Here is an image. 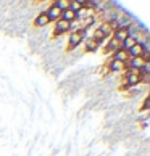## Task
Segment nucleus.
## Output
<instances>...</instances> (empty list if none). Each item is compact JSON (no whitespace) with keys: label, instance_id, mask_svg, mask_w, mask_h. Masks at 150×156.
<instances>
[{"label":"nucleus","instance_id":"nucleus-1","mask_svg":"<svg viewBox=\"0 0 150 156\" xmlns=\"http://www.w3.org/2000/svg\"><path fill=\"white\" fill-rule=\"evenodd\" d=\"M86 34H87V31L82 29V27L78 31H73V34H70V37H68V50H74L76 47H79L82 44Z\"/></svg>","mask_w":150,"mask_h":156},{"label":"nucleus","instance_id":"nucleus-2","mask_svg":"<svg viewBox=\"0 0 150 156\" xmlns=\"http://www.w3.org/2000/svg\"><path fill=\"white\" fill-rule=\"evenodd\" d=\"M73 27V24L71 23H68V21H65V20H58V21H55V31H53V36H61V34H65V32H68Z\"/></svg>","mask_w":150,"mask_h":156},{"label":"nucleus","instance_id":"nucleus-3","mask_svg":"<svg viewBox=\"0 0 150 156\" xmlns=\"http://www.w3.org/2000/svg\"><path fill=\"white\" fill-rule=\"evenodd\" d=\"M124 82L128 87H134V85H139L142 82V76L139 73H126Z\"/></svg>","mask_w":150,"mask_h":156},{"label":"nucleus","instance_id":"nucleus-4","mask_svg":"<svg viewBox=\"0 0 150 156\" xmlns=\"http://www.w3.org/2000/svg\"><path fill=\"white\" fill-rule=\"evenodd\" d=\"M61 11L63 10H60L57 5L53 3V5H50V7L47 8V11H45V15H47V18H49V21L52 23V21H58L60 18H61Z\"/></svg>","mask_w":150,"mask_h":156},{"label":"nucleus","instance_id":"nucleus-5","mask_svg":"<svg viewBox=\"0 0 150 156\" xmlns=\"http://www.w3.org/2000/svg\"><path fill=\"white\" fill-rule=\"evenodd\" d=\"M131 36V32H129V27H118V29H115L113 31V39L115 40H118V42H124L126 39H128Z\"/></svg>","mask_w":150,"mask_h":156},{"label":"nucleus","instance_id":"nucleus-6","mask_svg":"<svg viewBox=\"0 0 150 156\" xmlns=\"http://www.w3.org/2000/svg\"><path fill=\"white\" fill-rule=\"evenodd\" d=\"M144 50H147L145 47V44H139V42H136V45L132 47L129 51H128V55H129V58H141V55L144 53Z\"/></svg>","mask_w":150,"mask_h":156},{"label":"nucleus","instance_id":"nucleus-7","mask_svg":"<svg viewBox=\"0 0 150 156\" xmlns=\"http://www.w3.org/2000/svg\"><path fill=\"white\" fill-rule=\"evenodd\" d=\"M124 68H126V65L123 61H118L113 58L108 61V71H112V73H121V71H124Z\"/></svg>","mask_w":150,"mask_h":156},{"label":"nucleus","instance_id":"nucleus-8","mask_svg":"<svg viewBox=\"0 0 150 156\" xmlns=\"http://www.w3.org/2000/svg\"><path fill=\"white\" fill-rule=\"evenodd\" d=\"M121 48V44L118 42V40H115L113 37H110V40H108L107 47L103 48V51H105V55H110V53H115L116 50Z\"/></svg>","mask_w":150,"mask_h":156},{"label":"nucleus","instance_id":"nucleus-9","mask_svg":"<svg viewBox=\"0 0 150 156\" xmlns=\"http://www.w3.org/2000/svg\"><path fill=\"white\" fill-rule=\"evenodd\" d=\"M61 20H65V21H68V23H71V24H73V23L78 20V15L74 13L73 10L66 8V10H63V11H61Z\"/></svg>","mask_w":150,"mask_h":156},{"label":"nucleus","instance_id":"nucleus-10","mask_svg":"<svg viewBox=\"0 0 150 156\" xmlns=\"http://www.w3.org/2000/svg\"><path fill=\"white\" fill-rule=\"evenodd\" d=\"M113 60H118V61H123L124 65L128 63V60H129V55H128V51H124L123 48H119V50H116L113 53Z\"/></svg>","mask_w":150,"mask_h":156},{"label":"nucleus","instance_id":"nucleus-11","mask_svg":"<svg viewBox=\"0 0 150 156\" xmlns=\"http://www.w3.org/2000/svg\"><path fill=\"white\" fill-rule=\"evenodd\" d=\"M49 23H50V21H49L47 15H45V11H44V13H40L37 18L34 20V26H36V27H44V26H47Z\"/></svg>","mask_w":150,"mask_h":156},{"label":"nucleus","instance_id":"nucleus-12","mask_svg":"<svg viewBox=\"0 0 150 156\" xmlns=\"http://www.w3.org/2000/svg\"><path fill=\"white\" fill-rule=\"evenodd\" d=\"M136 45V37L134 36H129L128 39L124 40V42H121V48H123L124 51H129L132 47Z\"/></svg>","mask_w":150,"mask_h":156},{"label":"nucleus","instance_id":"nucleus-13","mask_svg":"<svg viewBox=\"0 0 150 156\" xmlns=\"http://www.w3.org/2000/svg\"><path fill=\"white\" fill-rule=\"evenodd\" d=\"M90 39L94 40V42H97L99 45H102V42H103V40H105L107 37L103 36V34H102V31L99 29V27H97V29L94 31V34H92V37H90Z\"/></svg>","mask_w":150,"mask_h":156},{"label":"nucleus","instance_id":"nucleus-14","mask_svg":"<svg viewBox=\"0 0 150 156\" xmlns=\"http://www.w3.org/2000/svg\"><path fill=\"white\" fill-rule=\"evenodd\" d=\"M94 23H95V16H94V15L86 16V18H82V29L87 31L90 26H94Z\"/></svg>","mask_w":150,"mask_h":156},{"label":"nucleus","instance_id":"nucleus-15","mask_svg":"<svg viewBox=\"0 0 150 156\" xmlns=\"http://www.w3.org/2000/svg\"><path fill=\"white\" fill-rule=\"evenodd\" d=\"M99 47H100V45L97 44V42H94L92 39H89L87 42H86V51H87V53H92V51H95Z\"/></svg>","mask_w":150,"mask_h":156},{"label":"nucleus","instance_id":"nucleus-16","mask_svg":"<svg viewBox=\"0 0 150 156\" xmlns=\"http://www.w3.org/2000/svg\"><path fill=\"white\" fill-rule=\"evenodd\" d=\"M141 60L144 61V65H148V61H150V53H148V50H144V53L141 55Z\"/></svg>","mask_w":150,"mask_h":156},{"label":"nucleus","instance_id":"nucleus-17","mask_svg":"<svg viewBox=\"0 0 150 156\" xmlns=\"http://www.w3.org/2000/svg\"><path fill=\"white\" fill-rule=\"evenodd\" d=\"M148 103H150V100H148V98H145V101H144V105H142V111H147Z\"/></svg>","mask_w":150,"mask_h":156}]
</instances>
